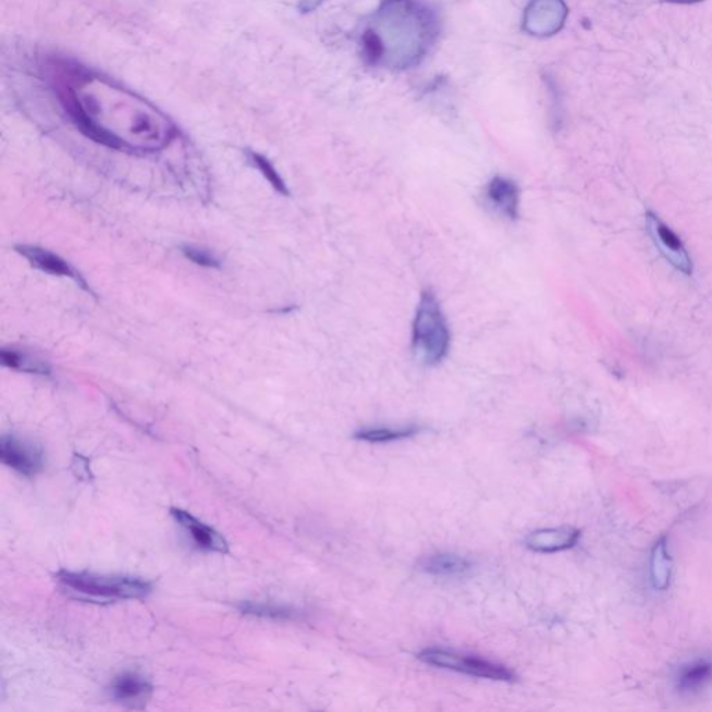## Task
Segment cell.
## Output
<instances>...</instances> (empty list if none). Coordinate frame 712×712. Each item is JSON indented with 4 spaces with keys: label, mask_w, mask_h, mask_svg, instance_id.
<instances>
[{
    "label": "cell",
    "mask_w": 712,
    "mask_h": 712,
    "mask_svg": "<svg viewBox=\"0 0 712 712\" xmlns=\"http://www.w3.org/2000/svg\"><path fill=\"white\" fill-rule=\"evenodd\" d=\"M418 659L435 668L459 672V674L476 676V678L500 682L516 679L514 672L504 665L491 663V661L478 659V656L459 654L456 651L426 649L420 651Z\"/></svg>",
    "instance_id": "5b68a950"
},
{
    "label": "cell",
    "mask_w": 712,
    "mask_h": 712,
    "mask_svg": "<svg viewBox=\"0 0 712 712\" xmlns=\"http://www.w3.org/2000/svg\"><path fill=\"white\" fill-rule=\"evenodd\" d=\"M19 254H22L29 263L45 273L53 275H63V278L74 279L82 285H85L82 275H79L70 266L66 260L59 257V255L50 253L48 249L39 247H32V245H19L16 247Z\"/></svg>",
    "instance_id": "5bb4252c"
},
{
    "label": "cell",
    "mask_w": 712,
    "mask_h": 712,
    "mask_svg": "<svg viewBox=\"0 0 712 712\" xmlns=\"http://www.w3.org/2000/svg\"><path fill=\"white\" fill-rule=\"evenodd\" d=\"M664 2L674 4H695L703 2V0H664Z\"/></svg>",
    "instance_id": "603a6c76"
},
{
    "label": "cell",
    "mask_w": 712,
    "mask_h": 712,
    "mask_svg": "<svg viewBox=\"0 0 712 712\" xmlns=\"http://www.w3.org/2000/svg\"><path fill=\"white\" fill-rule=\"evenodd\" d=\"M152 685L144 676L125 672L114 678L110 691L112 697L119 703L132 707V709H143L152 696Z\"/></svg>",
    "instance_id": "7c38bea8"
},
{
    "label": "cell",
    "mask_w": 712,
    "mask_h": 712,
    "mask_svg": "<svg viewBox=\"0 0 712 712\" xmlns=\"http://www.w3.org/2000/svg\"><path fill=\"white\" fill-rule=\"evenodd\" d=\"M451 333L439 299L431 291H423L416 308L413 324V348L425 365L438 366L447 358Z\"/></svg>",
    "instance_id": "3957f363"
},
{
    "label": "cell",
    "mask_w": 712,
    "mask_h": 712,
    "mask_svg": "<svg viewBox=\"0 0 712 712\" xmlns=\"http://www.w3.org/2000/svg\"><path fill=\"white\" fill-rule=\"evenodd\" d=\"M324 0H299L300 12L309 13L314 12L316 8H319Z\"/></svg>",
    "instance_id": "7402d4cb"
},
{
    "label": "cell",
    "mask_w": 712,
    "mask_h": 712,
    "mask_svg": "<svg viewBox=\"0 0 712 712\" xmlns=\"http://www.w3.org/2000/svg\"><path fill=\"white\" fill-rule=\"evenodd\" d=\"M439 35V14L423 0H380L360 28V53L372 67L403 72L428 57Z\"/></svg>",
    "instance_id": "7a4b0ae2"
},
{
    "label": "cell",
    "mask_w": 712,
    "mask_h": 712,
    "mask_svg": "<svg viewBox=\"0 0 712 712\" xmlns=\"http://www.w3.org/2000/svg\"><path fill=\"white\" fill-rule=\"evenodd\" d=\"M2 364L25 373L49 375L50 372L49 365L44 359L16 348L2 349Z\"/></svg>",
    "instance_id": "e0dca14e"
},
{
    "label": "cell",
    "mask_w": 712,
    "mask_h": 712,
    "mask_svg": "<svg viewBox=\"0 0 712 712\" xmlns=\"http://www.w3.org/2000/svg\"><path fill=\"white\" fill-rule=\"evenodd\" d=\"M248 159L249 163L263 174V177L268 180L270 185H272V187L278 191L279 194L287 197L290 194L287 184L284 183L282 175L279 174L278 170L274 169L273 164L270 163L268 159L257 152H248Z\"/></svg>",
    "instance_id": "ffe728a7"
},
{
    "label": "cell",
    "mask_w": 712,
    "mask_h": 712,
    "mask_svg": "<svg viewBox=\"0 0 712 712\" xmlns=\"http://www.w3.org/2000/svg\"><path fill=\"white\" fill-rule=\"evenodd\" d=\"M672 568L674 564H672L668 539L661 538L655 541L650 553V584L654 590L665 591L670 588Z\"/></svg>",
    "instance_id": "9a60e30c"
},
{
    "label": "cell",
    "mask_w": 712,
    "mask_h": 712,
    "mask_svg": "<svg viewBox=\"0 0 712 712\" xmlns=\"http://www.w3.org/2000/svg\"><path fill=\"white\" fill-rule=\"evenodd\" d=\"M183 254L185 258L189 259L195 265L202 266V268H219V259L210 254L209 250L197 247H184Z\"/></svg>",
    "instance_id": "44dd1931"
},
{
    "label": "cell",
    "mask_w": 712,
    "mask_h": 712,
    "mask_svg": "<svg viewBox=\"0 0 712 712\" xmlns=\"http://www.w3.org/2000/svg\"><path fill=\"white\" fill-rule=\"evenodd\" d=\"M240 609L244 614L280 621L297 619L299 615L298 611L290 609V606L254 603V601H248V603L241 604Z\"/></svg>",
    "instance_id": "d6986e66"
},
{
    "label": "cell",
    "mask_w": 712,
    "mask_h": 712,
    "mask_svg": "<svg viewBox=\"0 0 712 712\" xmlns=\"http://www.w3.org/2000/svg\"><path fill=\"white\" fill-rule=\"evenodd\" d=\"M568 8L564 0H530L524 27L536 37H550L564 27Z\"/></svg>",
    "instance_id": "52a82bcc"
},
{
    "label": "cell",
    "mask_w": 712,
    "mask_h": 712,
    "mask_svg": "<svg viewBox=\"0 0 712 712\" xmlns=\"http://www.w3.org/2000/svg\"><path fill=\"white\" fill-rule=\"evenodd\" d=\"M419 569L431 576H459L472 569V563L456 554H434L420 560Z\"/></svg>",
    "instance_id": "2e32d148"
},
{
    "label": "cell",
    "mask_w": 712,
    "mask_h": 712,
    "mask_svg": "<svg viewBox=\"0 0 712 712\" xmlns=\"http://www.w3.org/2000/svg\"><path fill=\"white\" fill-rule=\"evenodd\" d=\"M0 459L10 469L27 478L41 472L45 466L42 450L14 435H3L0 440Z\"/></svg>",
    "instance_id": "ba28073f"
},
{
    "label": "cell",
    "mask_w": 712,
    "mask_h": 712,
    "mask_svg": "<svg viewBox=\"0 0 712 712\" xmlns=\"http://www.w3.org/2000/svg\"><path fill=\"white\" fill-rule=\"evenodd\" d=\"M486 197H488L491 207L498 209V212L511 220L519 218V199L520 191L518 184L511 179L498 177L491 179L486 187Z\"/></svg>",
    "instance_id": "4fadbf2b"
},
{
    "label": "cell",
    "mask_w": 712,
    "mask_h": 712,
    "mask_svg": "<svg viewBox=\"0 0 712 712\" xmlns=\"http://www.w3.org/2000/svg\"><path fill=\"white\" fill-rule=\"evenodd\" d=\"M58 581L74 593L98 600L144 599L152 593V584L133 576H108L91 572L60 570Z\"/></svg>",
    "instance_id": "277c9868"
},
{
    "label": "cell",
    "mask_w": 712,
    "mask_h": 712,
    "mask_svg": "<svg viewBox=\"0 0 712 712\" xmlns=\"http://www.w3.org/2000/svg\"><path fill=\"white\" fill-rule=\"evenodd\" d=\"M675 690L682 696H696L712 685V659L699 656L682 664L674 678Z\"/></svg>",
    "instance_id": "8fae6325"
},
{
    "label": "cell",
    "mask_w": 712,
    "mask_h": 712,
    "mask_svg": "<svg viewBox=\"0 0 712 712\" xmlns=\"http://www.w3.org/2000/svg\"><path fill=\"white\" fill-rule=\"evenodd\" d=\"M175 523L182 525L188 531L191 539L195 545L200 550L212 551V553L228 554L229 543L219 531H216L210 526L200 523L195 516L187 513V511L172 508L170 510Z\"/></svg>",
    "instance_id": "30bf717a"
},
{
    "label": "cell",
    "mask_w": 712,
    "mask_h": 712,
    "mask_svg": "<svg viewBox=\"0 0 712 712\" xmlns=\"http://www.w3.org/2000/svg\"><path fill=\"white\" fill-rule=\"evenodd\" d=\"M580 539V530L570 526L540 529L526 536L525 545L535 553L554 554L574 549Z\"/></svg>",
    "instance_id": "9c48e42d"
},
{
    "label": "cell",
    "mask_w": 712,
    "mask_h": 712,
    "mask_svg": "<svg viewBox=\"0 0 712 712\" xmlns=\"http://www.w3.org/2000/svg\"><path fill=\"white\" fill-rule=\"evenodd\" d=\"M48 67L64 112L93 142L128 152H155L177 134L172 120L139 95L62 60Z\"/></svg>",
    "instance_id": "6da1fadb"
},
{
    "label": "cell",
    "mask_w": 712,
    "mask_h": 712,
    "mask_svg": "<svg viewBox=\"0 0 712 712\" xmlns=\"http://www.w3.org/2000/svg\"><path fill=\"white\" fill-rule=\"evenodd\" d=\"M646 228L655 247L670 265L686 275L693 273V260L679 235L670 225H666L655 213L647 212Z\"/></svg>",
    "instance_id": "8992f818"
},
{
    "label": "cell",
    "mask_w": 712,
    "mask_h": 712,
    "mask_svg": "<svg viewBox=\"0 0 712 712\" xmlns=\"http://www.w3.org/2000/svg\"><path fill=\"white\" fill-rule=\"evenodd\" d=\"M419 431L420 428L418 426H406V428L398 429L368 428L356 431L354 438L366 441V443H391V441L414 438Z\"/></svg>",
    "instance_id": "ac0fdd59"
}]
</instances>
